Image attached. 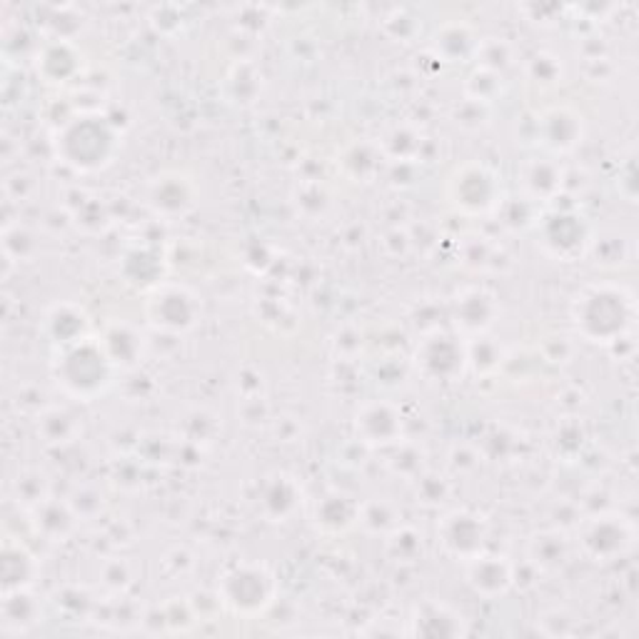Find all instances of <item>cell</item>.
I'll use <instances>...</instances> for the list:
<instances>
[{"mask_svg": "<svg viewBox=\"0 0 639 639\" xmlns=\"http://www.w3.org/2000/svg\"><path fill=\"white\" fill-rule=\"evenodd\" d=\"M153 208L163 215H183L193 208V185L180 175H168L150 190Z\"/></svg>", "mask_w": 639, "mask_h": 639, "instance_id": "44dd1931", "label": "cell"}, {"mask_svg": "<svg viewBox=\"0 0 639 639\" xmlns=\"http://www.w3.org/2000/svg\"><path fill=\"white\" fill-rule=\"evenodd\" d=\"M33 524L38 534H43L48 542H63L70 532L76 530L78 518L68 502L46 498L33 510Z\"/></svg>", "mask_w": 639, "mask_h": 639, "instance_id": "d6986e66", "label": "cell"}, {"mask_svg": "<svg viewBox=\"0 0 639 639\" xmlns=\"http://www.w3.org/2000/svg\"><path fill=\"white\" fill-rule=\"evenodd\" d=\"M564 173L554 160L548 158H530L522 163L520 168V185L524 193V200L540 203V200H554L562 190Z\"/></svg>", "mask_w": 639, "mask_h": 639, "instance_id": "2e32d148", "label": "cell"}, {"mask_svg": "<svg viewBox=\"0 0 639 639\" xmlns=\"http://www.w3.org/2000/svg\"><path fill=\"white\" fill-rule=\"evenodd\" d=\"M355 432L363 445L387 448L402 442V417L390 402H365L355 415Z\"/></svg>", "mask_w": 639, "mask_h": 639, "instance_id": "30bf717a", "label": "cell"}, {"mask_svg": "<svg viewBox=\"0 0 639 639\" xmlns=\"http://www.w3.org/2000/svg\"><path fill=\"white\" fill-rule=\"evenodd\" d=\"M313 518L325 534H343L360 522V502L345 492H327L317 500Z\"/></svg>", "mask_w": 639, "mask_h": 639, "instance_id": "e0dca14e", "label": "cell"}, {"mask_svg": "<svg viewBox=\"0 0 639 639\" xmlns=\"http://www.w3.org/2000/svg\"><path fill=\"white\" fill-rule=\"evenodd\" d=\"M297 504H301V488H297L295 478L275 472V475L263 482L260 508L267 520L273 522L287 520L297 510Z\"/></svg>", "mask_w": 639, "mask_h": 639, "instance_id": "ac0fdd59", "label": "cell"}, {"mask_svg": "<svg viewBox=\"0 0 639 639\" xmlns=\"http://www.w3.org/2000/svg\"><path fill=\"white\" fill-rule=\"evenodd\" d=\"M574 325L590 343H617L635 323L632 295L620 285H590L574 301Z\"/></svg>", "mask_w": 639, "mask_h": 639, "instance_id": "6da1fadb", "label": "cell"}, {"mask_svg": "<svg viewBox=\"0 0 639 639\" xmlns=\"http://www.w3.org/2000/svg\"><path fill=\"white\" fill-rule=\"evenodd\" d=\"M465 577L472 590L488 597V600H494V597L510 592V587L514 584V567L504 558H498V554L482 552L465 562Z\"/></svg>", "mask_w": 639, "mask_h": 639, "instance_id": "4fadbf2b", "label": "cell"}, {"mask_svg": "<svg viewBox=\"0 0 639 639\" xmlns=\"http://www.w3.org/2000/svg\"><path fill=\"white\" fill-rule=\"evenodd\" d=\"M635 522L617 512L594 514V518L584 520L580 532H577L584 558L592 562L620 560L622 554L635 548Z\"/></svg>", "mask_w": 639, "mask_h": 639, "instance_id": "277c9868", "label": "cell"}, {"mask_svg": "<svg viewBox=\"0 0 639 639\" xmlns=\"http://www.w3.org/2000/svg\"><path fill=\"white\" fill-rule=\"evenodd\" d=\"M33 577H36L33 554H30L23 544L6 542V548H3V587H6V592L30 587Z\"/></svg>", "mask_w": 639, "mask_h": 639, "instance_id": "cb8c5ba5", "label": "cell"}, {"mask_svg": "<svg viewBox=\"0 0 639 639\" xmlns=\"http://www.w3.org/2000/svg\"><path fill=\"white\" fill-rule=\"evenodd\" d=\"M528 558L532 567H538L542 572L560 570L567 558H570V540L558 530L534 534L528 544Z\"/></svg>", "mask_w": 639, "mask_h": 639, "instance_id": "7402d4cb", "label": "cell"}, {"mask_svg": "<svg viewBox=\"0 0 639 639\" xmlns=\"http://www.w3.org/2000/svg\"><path fill=\"white\" fill-rule=\"evenodd\" d=\"M38 432H43L48 445H63V442L73 440L78 432V422L66 410H46L38 417Z\"/></svg>", "mask_w": 639, "mask_h": 639, "instance_id": "83f0119b", "label": "cell"}, {"mask_svg": "<svg viewBox=\"0 0 639 639\" xmlns=\"http://www.w3.org/2000/svg\"><path fill=\"white\" fill-rule=\"evenodd\" d=\"M480 40L468 26L450 23L438 33L435 38V53L448 60V63H460L470 56H475Z\"/></svg>", "mask_w": 639, "mask_h": 639, "instance_id": "603a6c76", "label": "cell"}, {"mask_svg": "<svg viewBox=\"0 0 639 639\" xmlns=\"http://www.w3.org/2000/svg\"><path fill=\"white\" fill-rule=\"evenodd\" d=\"M100 343H102V347H106V353L112 360V365H122V367L132 365L136 363L138 353H140V340L128 325L110 327Z\"/></svg>", "mask_w": 639, "mask_h": 639, "instance_id": "484cf974", "label": "cell"}, {"mask_svg": "<svg viewBox=\"0 0 639 639\" xmlns=\"http://www.w3.org/2000/svg\"><path fill=\"white\" fill-rule=\"evenodd\" d=\"M40 70L43 76L53 82L68 80L78 70V56L76 50L68 43H53L46 48V53L40 56Z\"/></svg>", "mask_w": 639, "mask_h": 639, "instance_id": "4316f807", "label": "cell"}, {"mask_svg": "<svg viewBox=\"0 0 639 639\" xmlns=\"http://www.w3.org/2000/svg\"><path fill=\"white\" fill-rule=\"evenodd\" d=\"M438 540L450 558L468 562L484 552L488 522L470 510H455L440 520Z\"/></svg>", "mask_w": 639, "mask_h": 639, "instance_id": "ba28073f", "label": "cell"}, {"mask_svg": "<svg viewBox=\"0 0 639 639\" xmlns=\"http://www.w3.org/2000/svg\"><path fill=\"white\" fill-rule=\"evenodd\" d=\"M40 602L38 597L23 587V590H10L3 597V630L6 632H28L30 627L40 622Z\"/></svg>", "mask_w": 639, "mask_h": 639, "instance_id": "ffe728a7", "label": "cell"}, {"mask_svg": "<svg viewBox=\"0 0 639 639\" xmlns=\"http://www.w3.org/2000/svg\"><path fill=\"white\" fill-rule=\"evenodd\" d=\"M502 78L498 73H490V70H478L475 76L468 80V100L472 102H480V106H488L494 98H498V92H502Z\"/></svg>", "mask_w": 639, "mask_h": 639, "instance_id": "1f68e13d", "label": "cell"}, {"mask_svg": "<svg viewBox=\"0 0 639 639\" xmlns=\"http://www.w3.org/2000/svg\"><path fill=\"white\" fill-rule=\"evenodd\" d=\"M498 317V301L484 287H470L455 301V325L462 335L478 337L492 327Z\"/></svg>", "mask_w": 639, "mask_h": 639, "instance_id": "9a60e30c", "label": "cell"}, {"mask_svg": "<svg viewBox=\"0 0 639 639\" xmlns=\"http://www.w3.org/2000/svg\"><path fill=\"white\" fill-rule=\"evenodd\" d=\"M528 73H530L532 80H538V82H554V80H558V76L562 73V68L558 63V58L540 53V56H534L530 60Z\"/></svg>", "mask_w": 639, "mask_h": 639, "instance_id": "d6a6232c", "label": "cell"}, {"mask_svg": "<svg viewBox=\"0 0 639 639\" xmlns=\"http://www.w3.org/2000/svg\"><path fill=\"white\" fill-rule=\"evenodd\" d=\"M112 130L106 122L80 118L78 122H70L63 132V156L68 163L78 165V168H98L106 163L112 153Z\"/></svg>", "mask_w": 639, "mask_h": 639, "instance_id": "52a82bcc", "label": "cell"}, {"mask_svg": "<svg viewBox=\"0 0 639 639\" xmlns=\"http://www.w3.org/2000/svg\"><path fill=\"white\" fill-rule=\"evenodd\" d=\"M448 492H450V488L442 478L427 475L417 482V498H422V502H427V504H440L442 500L448 498Z\"/></svg>", "mask_w": 639, "mask_h": 639, "instance_id": "836d02e7", "label": "cell"}, {"mask_svg": "<svg viewBox=\"0 0 639 639\" xmlns=\"http://www.w3.org/2000/svg\"><path fill=\"white\" fill-rule=\"evenodd\" d=\"M582 116L570 106H554L538 120V140L552 153H570L582 142Z\"/></svg>", "mask_w": 639, "mask_h": 639, "instance_id": "7c38bea8", "label": "cell"}, {"mask_svg": "<svg viewBox=\"0 0 639 639\" xmlns=\"http://www.w3.org/2000/svg\"><path fill=\"white\" fill-rule=\"evenodd\" d=\"M448 195L450 203L465 215H484L500 208L502 203L498 173L484 163H468L458 168L450 178Z\"/></svg>", "mask_w": 639, "mask_h": 639, "instance_id": "5b68a950", "label": "cell"}, {"mask_svg": "<svg viewBox=\"0 0 639 639\" xmlns=\"http://www.w3.org/2000/svg\"><path fill=\"white\" fill-rule=\"evenodd\" d=\"M365 524L370 532H393L397 528V518L393 508L387 502H370V504H360V522Z\"/></svg>", "mask_w": 639, "mask_h": 639, "instance_id": "4dcf8cb0", "label": "cell"}, {"mask_svg": "<svg viewBox=\"0 0 639 639\" xmlns=\"http://www.w3.org/2000/svg\"><path fill=\"white\" fill-rule=\"evenodd\" d=\"M220 602L230 612L243 617H257L271 610L277 597L275 574L263 564L243 562L230 567L218 582Z\"/></svg>", "mask_w": 639, "mask_h": 639, "instance_id": "3957f363", "label": "cell"}, {"mask_svg": "<svg viewBox=\"0 0 639 639\" xmlns=\"http://www.w3.org/2000/svg\"><path fill=\"white\" fill-rule=\"evenodd\" d=\"M412 637H462L468 635V620L442 602H422L410 617Z\"/></svg>", "mask_w": 639, "mask_h": 639, "instance_id": "5bb4252c", "label": "cell"}, {"mask_svg": "<svg viewBox=\"0 0 639 639\" xmlns=\"http://www.w3.org/2000/svg\"><path fill=\"white\" fill-rule=\"evenodd\" d=\"M387 554L395 562H415L422 558V534L407 524H397L387 532Z\"/></svg>", "mask_w": 639, "mask_h": 639, "instance_id": "f1b7e54d", "label": "cell"}, {"mask_svg": "<svg viewBox=\"0 0 639 639\" xmlns=\"http://www.w3.org/2000/svg\"><path fill=\"white\" fill-rule=\"evenodd\" d=\"M112 367L116 365H112L102 343L86 337L80 343L63 347V357H60L56 375L68 395L88 400L110 385Z\"/></svg>", "mask_w": 639, "mask_h": 639, "instance_id": "7a4b0ae2", "label": "cell"}, {"mask_svg": "<svg viewBox=\"0 0 639 639\" xmlns=\"http://www.w3.org/2000/svg\"><path fill=\"white\" fill-rule=\"evenodd\" d=\"M48 325H50V335H53L56 343L63 347L86 340L88 320L86 315H82V311H78V307L73 305L56 307V311L48 315Z\"/></svg>", "mask_w": 639, "mask_h": 639, "instance_id": "d4e9b609", "label": "cell"}, {"mask_svg": "<svg viewBox=\"0 0 639 639\" xmlns=\"http://www.w3.org/2000/svg\"><path fill=\"white\" fill-rule=\"evenodd\" d=\"M415 357L425 377L438 380V383H455L468 367V345L458 335L435 330L422 340Z\"/></svg>", "mask_w": 639, "mask_h": 639, "instance_id": "8992f818", "label": "cell"}, {"mask_svg": "<svg viewBox=\"0 0 639 639\" xmlns=\"http://www.w3.org/2000/svg\"><path fill=\"white\" fill-rule=\"evenodd\" d=\"M542 245L560 260H572L590 245V230L580 215L567 210L554 213L542 223Z\"/></svg>", "mask_w": 639, "mask_h": 639, "instance_id": "8fae6325", "label": "cell"}, {"mask_svg": "<svg viewBox=\"0 0 639 639\" xmlns=\"http://www.w3.org/2000/svg\"><path fill=\"white\" fill-rule=\"evenodd\" d=\"M475 58L482 70H490V73H498L508 66H512V48L504 43V40L490 38V40H480V46L475 50Z\"/></svg>", "mask_w": 639, "mask_h": 639, "instance_id": "f546056e", "label": "cell"}, {"mask_svg": "<svg viewBox=\"0 0 639 639\" xmlns=\"http://www.w3.org/2000/svg\"><path fill=\"white\" fill-rule=\"evenodd\" d=\"M148 317L168 333H185L198 323V303L185 287H163L150 297Z\"/></svg>", "mask_w": 639, "mask_h": 639, "instance_id": "9c48e42d", "label": "cell"}]
</instances>
